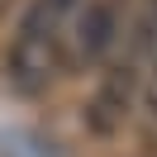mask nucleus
Instances as JSON below:
<instances>
[{
    "mask_svg": "<svg viewBox=\"0 0 157 157\" xmlns=\"http://www.w3.org/2000/svg\"><path fill=\"white\" fill-rule=\"evenodd\" d=\"M67 14L71 10H62L57 0H33L24 10L19 29L10 38V52H5V81L19 95H38L67 62V48H62L67 43V33H62Z\"/></svg>",
    "mask_w": 157,
    "mask_h": 157,
    "instance_id": "1",
    "label": "nucleus"
},
{
    "mask_svg": "<svg viewBox=\"0 0 157 157\" xmlns=\"http://www.w3.org/2000/svg\"><path fill=\"white\" fill-rule=\"evenodd\" d=\"M114 38H119V10H114V0H86V5L76 10L71 62H81V67L100 62L109 48H114Z\"/></svg>",
    "mask_w": 157,
    "mask_h": 157,
    "instance_id": "2",
    "label": "nucleus"
},
{
    "mask_svg": "<svg viewBox=\"0 0 157 157\" xmlns=\"http://www.w3.org/2000/svg\"><path fill=\"white\" fill-rule=\"evenodd\" d=\"M128 90H133L128 67H114L105 76V86L95 90V100H90V128H95V133H114V128L124 124V114H128Z\"/></svg>",
    "mask_w": 157,
    "mask_h": 157,
    "instance_id": "3",
    "label": "nucleus"
},
{
    "mask_svg": "<svg viewBox=\"0 0 157 157\" xmlns=\"http://www.w3.org/2000/svg\"><path fill=\"white\" fill-rule=\"evenodd\" d=\"M57 5H67V10H76V5H81V0H57Z\"/></svg>",
    "mask_w": 157,
    "mask_h": 157,
    "instance_id": "4",
    "label": "nucleus"
}]
</instances>
